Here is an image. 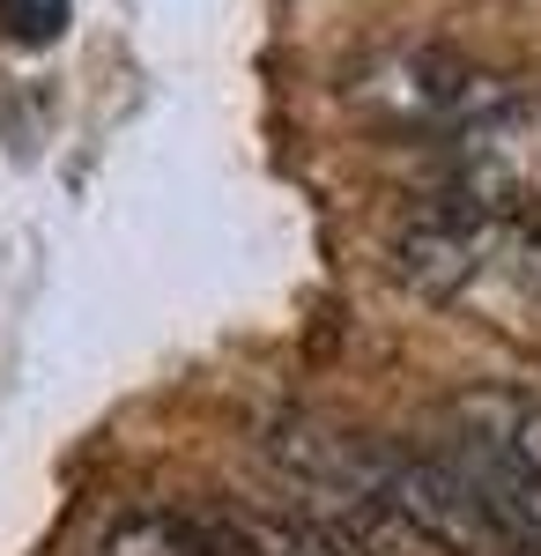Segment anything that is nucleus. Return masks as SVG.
Returning <instances> with one entry per match:
<instances>
[{"label": "nucleus", "instance_id": "obj_1", "mask_svg": "<svg viewBox=\"0 0 541 556\" xmlns=\"http://www.w3.org/2000/svg\"><path fill=\"white\" fill-rule=\"evenodd\" d=\"M445 164H453V201L475 215H519L541 201V97L512 83H475V97L445 127Z\"/></svg>", "mask_w": 541, "mask_h": 556}, {"label": "nucleus", "instance_id": "obj_2", "mask_svg": "<svg viewBox=\"0 0 541 556\" xmlns=\"http://www.w3.org/2000/svg\"><path fill=\"white\" fill-rule=\"evenodd\" d=\"M482 230H490V215L460 208L453 193H445V201L401 238V275L416 282L423 298H453V290H467L475 267H482Z\"/></svg>", "mask_w": 541, "mask_h": 556}, {"label": "nucleus", "instance_id": "obj_3", "mask_svg": "<svg viewBox=\"0 0 541 556\" xmlns=\"http://www.w3.org/2000/svg\"><path fill=\"white\" fill-rule=\"evenodd\" d=\"M97 556H223V534H209L201 519H178V513H126Z\"/></svg>", "mask_w": 541, "mask_h": 556}, {"label": "nucleus", "instance_id": "obj_4", "mask_svg": "<svg viewBox=\"0 0 541 556\" xmlns=\"http://www.w3.org/2000/svg\"><path fill=\"white\" fill-rule=\"evenodd\" d=\"M67 15H75V0H0V38L38 52V45H60Z\"/></svg>", "mask_w": 541, "mask_h": 556}, {"label": "nucleus", "instance_id": "obj_5", "mask_svg": "<svg viewBox=\"0 0 541 556\" xmlns=\"http://www.w3.org/2000/svg\"><path fill=\"white\" fill-rule=\"evenodd\" d=\"M519 230H527V238H534V245H541V201H534V208H527V215H519Z\"/></svg>", "mask_w": 541, "mask_h": 556}]
</instances>
